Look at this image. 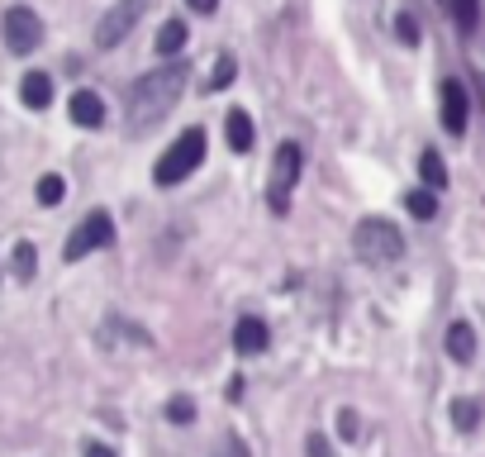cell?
Returning a JSON list of instances; mask_svg holds the SVG:
<instances>
[{"instance_id":"obj_1","label":"cell","mask_w":485,"mask_h":457,"mask_svg":"<svg viewBox=\"0 0 485 457\" xmlns=\"http://www.w3.org/2000/svg\"><path fill=\"white\" fill-rule=\"evenodd\" d=\"M181 91H186V67L181 62L138 76L129 86V134H147L153 124H162L167 115H172V106L181 100Z\"/></svg>"},{"instance_id":"obj_2","label":"cell","mask_w":485,"mask_h":457,"mask_svg":"<svg viewBox=\"0 0 485 457\" xmlns=\"http://www.w3.org/2000/svg\"><path fill=\"white\" fill-rule=\"evenodd\" d=\"M352 253L362 258L367 267H390V262H399L405 258V234L390 224V219H362L352 228Z\"/></svg>"},{"instance_id":"obj_3","label":"cell","mask_w":485,"mask_h":457,"mask_svg":"<svg viewBox=\"0 0 485 457\" xmlns=\"http://www.w3.org/2000/svg\"><path fill=\"white\" fill-rule=\"evenodd\" d=\"M200 162H205V129H186V134L172 143V148L157 157L153 181H157V186H177V181L191 177Z\"/></svg>"},{"instance_id":"obj_4","label":"cell","mask_w":485,"mask_h":457,"mask_svg":"<svg viewBox=\"0 0 485 457\" xmlns=\"http://www.w3.org/2000/svg\"><path fill=\"white\" fill-rule=\"evenodd\" d=\"M110 239H115V219L105 215V210H91L86 219H81V224L72 228V239H67V248H62V258H67V262H81L86 253L105 248Z\"/></svg>"},{"instance_id":"obj_5","label":"cell","mask_w":485,"mask_h":457,"mask_svg":"<svg viewBox=\"0 0 485 457\" xmlns=\"http://www.w3.org/2000/svg\"><path fill=\"white\" fill-rule=\"evenodd\" d=\"M147 0H115L110 10H105V19L96 25V48H119L124 38H129V29L143 19Z\"/></svg>"},{"instance_id":"obj_6","label":"cell","mask_w":485,"mask_h":457,"mask_svg":"<svg viewBox=\"0 0 485 457\" xmlns=\"http://www.w3.org/2000/svg\"><path fill=\"white\" fill-rule=\"evenodd\" d=\"M300 168H305L300 143H281L277 162H271V210H286V205H290V191H295V181H300Z\"/></svg>"},{"instance_id":"obj_7","label":"cell","mask_w":485,"mask_h":457,"mask_svg":"<svg viewBox=\"0 0 485 457\" xmlns=\"http://www.w3.org/2000/svg\"><path fill=\"white\" fill-rule=\"evenodd\" d=\"M0 29H5L10 53H34L38 44H44V19H38L29 5H10L5 19H0Z\"/></svg>"},{"instance_id":"obj_8","label":"cell","mask_w":485,"mask_h":457,"mask_svg":"<svg viewBox=\"0 0 485 457\" xmlns=\"http://www.w3.org/2000/svg\"><path fill=\"white\" fill-rule=\"evenodd\" d=\"M442 129L448 134L467 129V86L461 81H442Z\"/></svg>"},{"instance_id":"obj_9","label":"cell","mask_w":485,"mask_h":457,"mask_svg":"<svg viewBox=\"0 0 485 457\" xmlns=\"http://www.w3.org/2000/svg\"><path fill=\"white\" fill-rule=\"evenodd\" d=\"M67 115H72V124H81V129H100L105 124V100L96 91H72Z\"/></svg>"},{"instance_id":"obj_10","label":"cell","mask_w":485,"mask_h":457,"mask_svg":"<svg viewBox=\"0 0 485 457\" xmlns=\"http://www.w3.org/2000/svg\"><path fill=\"white\" fill-rule=\"evenodd\" d=\"M442 348H448L452 362H471V358H476V329H471L467 320L448 324V339H442Z\"/></svg>"},{"instance_id":"obj_11","label":"cell","mask_w":485,"mask_h":457,"mask_svg":"<svg viewBox=\"0 0 485 457\" xmlns=\"http://www.w3.org/2000/svg\"><path fill=\"white\" fill-rule=\"evenodd\" d=\"M234 348L243 352V358L262 352V348H267V324H262L258 315H243V320L234 324Z\"/></svg>"},{"instance_id":"obj_12","label":"cell","mask_w":485,"mask_h":457,"mask_svg":"<svg viewBox=\"0 0 485 457\" xmlns=\"http://www.w3.org/2000/svg\"><path fill=\"white\" fill-rule=\"evenodd\" d=\"M19 100H25L29 110H48L53 106V76L48 72H29L19 81Z\"/></svg>"},{"instance_id":"obj_13","label":"cell","mask_w":485,"mask_h":457,"mask_svg":"<svg viewBox=\"0 0 485 457\" xmlns=\"http://www.w3.org/2000/svg\"><path fill=\"white\" fill-rule=\"evenodd\" d=\"M480 414H485V405H480V401H471V396H457V401L448 405V420H452L461 433H471V429L480 424Z\"/></svg>"},{"instance_id":"obj_14","label":"cell","mask_w":485,"mask_h":457,"mask_svg":"<svg viewBox=\"0 0 485 457\" xmlns=\"http://www.w3.org/2000/svg\"><path fill=\"white\" fill-rule=\"evenodd\" d=\"M224 129H228V148H234V153L252 148V119H248V110H228Z\"/></svg>"},{"instance_id":"obj_15","label":"cell","mask_w":485,"mask_h":457,"mask_svg":"<svg viewBox=\"0 0 485 457\" xmlns=\"http://www.w3.org/2000/svg\"><path fill=\"white\" fill-rule=\"evenodd\" d=\"M186 38H191V34H186V25H181V19H167V25L157 29V53H162V57L181 53V48H186Z\"/></svg>"},{"instance_id":"obj_16","label":"cell","mask_w":485,"mask_h":457,"mask_svg":"<svg viewBox=\"0 0 485 457\" xmlns=\"http://www.w3.org/2000/svg\"><path fill=\"white\" fill-rule=\"evenodd\" d=\"M10 272L19 281H29L38 272V253H34V243H15V253H10Z\"/></svg>"},{"instance_id":"obj_17","label":"cell","mask_w":485,"mask_h":457,"mask_svg":"<svg viewBox=\"0 0 485 457\" xmlns=\"http://www.w3.org/2000/svg\"><path fill=\"white\" fill-rule=\"evenodd\" d=\"M419 177L429 181V191H442V186H448V168H442L438 153H424V157H419Z\"/></svg>"},{"instance_id":"obj_18","label":"cell","mask_w":485,"mask_h":457,"mask_svg":"<svg viewBox=\"0 0 485 457\" xmlns=\"http://www.w3.org/2000/svg\"><path fill=\"white\" fill-rule=\"evenodd\" d=\"M448 10H452L457 25L471 34V29H476V19H480V0H448Z\"/></svg>"},{"instance_id":"obj_19","label":"cell","mask_w":485,"mask_h":457,"mask_svg":"<svg viewBox=\"0 0 485 457\" xmlns=\"http://www.w3.org/2000/svg\"><path fill=\"white\" fill-rule=\"evenodd\" d=\"M62 196H67V181H62L57 172H48V177H38V205H57Z\"/></svg>"},{"instance_id":"obj_20","label":"cell","mask_w":485,"mask_h":457,"mask_svg":"<svg viewBox=\"0 0 485 457\" xmlns=\"http://www.w3.org/2000/svg\"><path fill=\"white\" fill-rule=\"evenodd\" d=\"M405 205H409V215H414V219H433V215H438L433 191H409V196H405Z\"/></svg>"},{"instance_id":"obj_21","label":"cell","mask_w":485,"mask_h":457,"mask_svg":"<svg viewBox=\"0 0 485 457\" xmlns=\"http://www.w3.org/2000/svg\"><path fill=\"white\" fill-rule=\"evenodd\" d=\"M167 420H172V424H191L196 420V401L191 396H172V401H167Z\"/></svg>"},{"instance_id":"obj_22","label":"cell","mask_w":485,"mask_h":457,"mask_svg":"<svg viewBox=\"0 0 485 457\" xmlns=\"http://www.w3.org/2000/svg\"><path fill=\"white\" fill-rule=\"evenodd\" d=\"M395 34H399V44H409V48H414V44H419V19H414L409 10H405V15H395Z\"/></svg>"},{"instance_id":"obj_23","label":"cell","mask_w":485,"mask_h":457,"mask_svg":"<svg viewBox=\"0 0 485 457\" xmlns=\"http://www.w3.org/2000/svg\"><path fill=\"white\" fill-rule=\"evenodd\" d=\"M234 72H238V62H234V57H219V62H215V76H209V86L224 91L228 81H234Z\"/></svg>"},{"instance_id":"obj_24","label":"cell","mask_w":485,"mask_h":457,"mask_svg":"<svg viewBox=\"0 0 485 457\" xmlns=\"http://www.w3.org/2000/svg\"><path fill=\"white\" fill-rule=\"evenodd\" d=\"M209 457H248V448H243V439H238V433H228V439H224L215 452H209Z\"/></svg>"},{"instance_id":"obj_25","label":"cell","mask_w":485,"mask_h":457,"mask_svg":"<svg viewBox=\"0 0 485 457\" xmlns=\"http://www.w3.org/2000/svg\"><path fill=\"white\" fill-rule=\"evenodd\" d=\"M309 457H333V448H328L324 433H309Z\"/></svg>"},{"instance_id":"obj_26","label":"cell","mask_w":485,"mask_h":457,"mask_svg":"<svg viewBox=\"0 0 485 457\" xmlns=\"http://www.w3.org/2000/svg\"><path fill=\"white\" fill-rule=\"evenodd\" d=\"M338 424H343V439H357V414H352V410L338 414Z\"/></svg>"},{"instance_id":"obj_27","label":"cell","mask_w":485,"mask_h":457,"mask_svg":"<svg viewBox=\"0 0 485 457\" xmlns=\"http://www.w3.org/2000/svg\"><path fill=\"white\" fill-rule=\"evenodd\" d=\"M186 5H191L196 15H215V5H219V0H186Z\"/></svg>"},{"instance_id":"obj_28","label":"cell","mask_w":485,"mask_h":457,"mask_svg":"<svg viewBox=\"0 0 485 457\" xmlns=\"http://www.w3.org/2000/svg\"><path fill=\"white\" fill-rule=\"evenodd\" d=\"M86 457H115V448H105V443H91V448H86Z\"/></svg>"}]
</instances>
